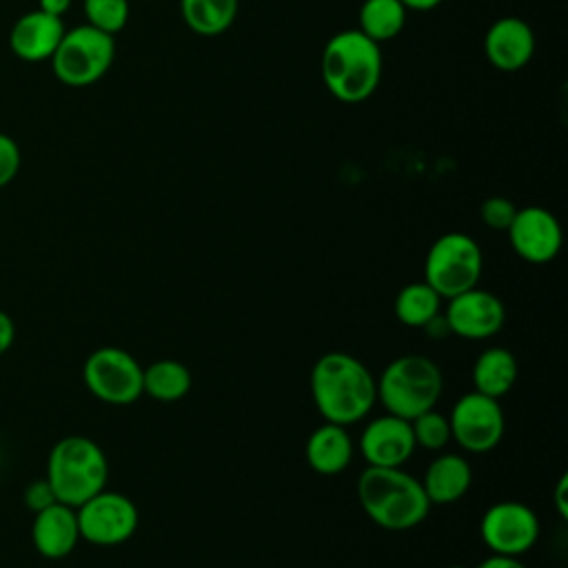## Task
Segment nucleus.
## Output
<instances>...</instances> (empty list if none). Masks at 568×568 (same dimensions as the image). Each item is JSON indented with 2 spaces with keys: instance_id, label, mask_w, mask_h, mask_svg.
I'll use <instances>...</instances> for the list:
<instances>
[{
  "instance_id": "2eb2a0df",
  "label": "nucleus",
  "mask_w": 568,
  "mask_h": 568,
  "mask_svg": "<svg viewBox=\"0 0 568 568\" xmlns=\"http://www.w3.org/2000/svg\"><path fill=\"white\" fill-rule=\"evenodd\" d=\"M484 51L488 62L504 73L524 69L535 53V31L530 24L515 16L495 20L484 38Z\"/></svg>"
},
{
  "instance_id": "f03ea898",
  "label": "nucleus",
  "mask_w": 568,
  "mask_h": 568,
  "mask_svg": "<svg viewBox=\"0 0 568 568\" xmlns=\"http://www.w3.org/2000/svg\"><path fill=\"white\" fill-rule=\"evenodd\" d=\"M357 499L373 524L393 532L419 526L433 506L422 481L402 466H366L357 479Z\"/></svg>"
},
{
  "instance_id": "cd10ccee",
  "label": "nucleus",
  "mask_w": 568,
  "mask_h": 568,
  "mask_svg": "<svg viewBox=\"0 0 568 568\" xmlns=\"http://www.w3.org/2000/svg\"><path fill=\"white\" fill-rule=\"evenodd\" d=\"M20 169V149L16 140L7 133H0V189L7 186Z\"/></svg>"
},
{
  "instance_id": "393cba45",
  "label": "nucleus",
  "mask_w": 568,
  "mask_h": 568,
  "mask_svg": "<svg viewBox=\"0 0 568 568\" xmlns=\"http://www.w3.org/2000/svg\"><path fill=\"white\" fill-rule=\"evenodd\" d=\"M87 24L115 36L129 22V0H82Z\"/></svg>"
},
{
  "instance_id": "9d476101",
  "label": "nucleus",
  "mask_w": 568,
  "mask_h": 568,
  "mask_svg": "<svg viewBox=\"0 0 568 568\" xmlns=\"http://www.w3.org/2000/svg\"><path fill=\"white\" fill-rule=\"evenodd\" d=\"M450 439L466 453L493 450L506 430V417L499 399L477 390L464 393L448 413Z\"/></svg>"
},
{
  "instance_id": "a211bd4d",
  "label": "nucleus",
  "mask_w": 568,
  "mask_h": 568,
  "mask_svg": "<svg viewBox=\"0 0 568 568\" xmlns=\"http://www.w3.org/2000/svg\"><path fill=\"white\" fill-rule=\"evenodd\" d=\"M304 455L308 466L317 475H339L348 468L353 459V439L346 426L324 422L311 430L304 446Z\"/></svg>"
},
{
  "instance_id": "4be33fe9",
  "label": "nucleus",
  "mask_w": 568,
  "mask_h": 568,
  "mask_svg": "<svg viewBox=\"0 0 568 568\" xmlns=\"http://www.w3.org/2000/svg\"><path fill=\"white\" fill-rule=\"evenodd\" d=\"M237 4V0H180V11L193 33L213 38L235 22Z\"/></svg>"
},
{
  "instance_id": "39448f33",
  "label": "nucleus",
  "mask_w": 568,
  "mask_h": 568,
  "mask_svg": "<svg viewBox=\"0 0 568 568\" xmlns=\"http://www.w3.org/2000/svg\"><path fill=\"white\" fill-rule=\"evenodd\" d=\"M377 399L386 413L413 419L437 406L444 390L442 368L426 355H399L375 377Z\"/></svg>"
},
{
  "instance_id": "a878e982",
  "label": "nucleus",
  "mask_w": 568,
  "mask_h": 568,
  "mask_svg": "<svg viewBox=\"0 0 568 568\" xmlns=\"http://www.w3.org/2000/svg\"><path fill=\"white\" fill-rule=\"evenodd\" d=\"M415 444L426 450H442L450 442V424L448 415L430 408L410 419Z\"/></svg>"
},
{
  "instance_id": "dca6fc26",
  "label": "nucleus",
  "mask_w": 568,
  "mask_h": 568,
  "mask_svg": "<svg viewBox=\"0 0 568 568\" xmlns=\"http://www.w3.org/2000/svg\"><path fill=\"white\" fill-rule=\"evenodd\" d=\"M31 541L36 552L44 559H64L71 555L80 541L75 508L55 501L33 513Z\"/></svg>"
},
{
  "instance_id": "423d86ee",
  "label": "nucleus",
  "mask_w": 568,
  "mask_h": 568,
  "mask_svg": "<svg viewBox=\"0 0 568 568\" xmlns=\"http://www.w3.org/2000/svg\"><path fill=\"white\" fill-rule=\"evenodd\" d=\"M484 255L468 233L450 231L439 235L424 260V282L442 297L450 300L479 284Z\"/></svg>"
},
{
  "instance_id": "7ed1b4c3",
  "label": "nucleus",
  "mask_w": 568,
  "mask_h": 568,
  "mask_svg": "<svg viewBox=\"0 0 568 568\" xmlns=\"http://www.w3.org/2000/svg\"><path fill=\"white\" fill-rule=\"evenodd\" d=\"M320 73L328 93L339 102H364L382 80L379 44L357 29L337 31L324 44Z\"/></svg>"
},
{
  "instance_id": "c756f323",
  "label": "nucleus",
  "mask_w": 568,
  "mask_h": 568,
  "mask_svg": "<svg viewBox=\"0 0 568 568\" xmlns=\"http://www.w3.org/2000/svg\"><path fill=\"white\" fill-rule=\"evenodd\" d=\"M16 339V324L7 311L0 308V355H4Z\"/></svg>"
},
{
  "instance_id": "4468645a",
  "label": "nucleus",
  "mask_w": 568,
  "mask_h": 568,
  "mask_svg": "<svg viewBox=\"0 0 568 568\" xmlns=\"http://www.w3.org/2000/svg\"><path fill=\"white\" fill-rule=\"evenodd\" d=\"M415 448L417 444L410 422L390 413L371 419L359 435V453L368 466H404L413 457Z\"/></svg>"
},
{
  "instance_id": "72a5a7b5",
  "label": "nucleus",
  "mask_w": 568,
  "mask_h": 568,
  "mask_svg": "<svg viewBox=\"0 0 568 568\" xmlns=\"http://www.w3.org/2000/svg\"><path fill=\"white\" fill-rule=\"evenodd\" d=\"M406 11H430L435 9L437 4H442V0H399Z\"/></svg>"
},
{
  "instance_id": "6ab92c4d",
  "label": "nucleus",
  "mask_w": 568,
  "mask_h": 568,
  "mask_svg": "<svg viewBox=\"0 0 568 568\" xmlns=\"http://www.w3.org/2000/svg\"><path fill=\"white\" fill-rule=\"evenodd\" d=\"M419 481L430 504L446 506L462 499L470 490L473 470L466 457L457 453H442L428 464Z\"/></svg>"
},
{
  "instance_id": "6e6552de",
  "label": "nucleus",
  "mask_w": 568,
  "mask_h": 568,
  "mask_svg": "<svg viewBox=\"0 0 568 568\" xmlns=\"http://www.w3.org/2000/svg\"><path fill=\"white\" fill-rule=\"evenodd\" d=\"M142 364L120 346H100L82 364L89 393L111 406L135 404L144 395Z\"/></svg>"
},
{
  "instance_id": "20e7f679",
  "label": "nucleus",
  "mask_w": 568,
  "mask_h": 568,
  "mask_svg": "<svg viewBox=\"0 0 568 568\" xmlns=\"http://www.w3.org/2000/svg\"><path fill=\"white\" fill-rule=\"evenodd\" d=\"M44 479L58 501L78 508L89 497L106 488V453L87 435H64L49 450Z\"/></svg>"
},
{
  "instance_id": "ddd939ff",
  "label": "nucleus",
  "mask_w": 568,
  "mask_h": 568,
  "mask_svg": "<svg viewBox=\"0 0 568 568\" xmlns=\"http://www.w3.org/2000/svg\"><path fill=\"white\" fill-rule=\"evenodd\" d=\"M506 233L513 251L528 264H548L561 248L559 220L544 206L517 209Z\"/></svg>"
},
{
  "instance_id": "9b49d317",
  "label": "nucleus",
  "mask_w": 568,
  "mask_h": 568,
  "mask_svg": "<svg viewBox=\"0 0 568 568\" xmlns=\"http://www.w3.org/2000/svg\"><path fill=\"white\" fill-rule=\"evenodd\" d=\"M479 535L493 555L519 557L537 544L539 517L524 501H495L481 515Z\"/></svg>"
},
{
  "instance_id": "f8f14e48",
  "label": "nucleus",
  "mask_w": 568,
  "mask_h": 568,
  "mask_svg": "<svg viewBox=\"0 0 568 568\" xmlns=\"http://www.w3.org/2000/svg\"><path fill=\"white\" fill-rule=\"evenodd\" d=\"M444 322L448 333L464 339H488L497 335L506 322L504 302L486 288H468L446 300Z\"/></svg>"
},
{
  "instance_id": "5701e85b",
  "label": "nucleus",
  "mask_w": 568,
  "mask_h": 568,
  "mask_svg": "<svg viewBox=\"0 0 568 568\" xmlns=\"http://www.w3.org/2000/svg\"><path fill=\"white\" fill-rule=\"evenodd\" d=\"M395 317L410 328H424L442 313V297L422 280L402 286L393 302Z\"/></svg>"
},
{
  "instance_id": "f257e3e1",
  "label": "nucleus",
  "mask_w": 568,
  "mask_h": 568,
  "mask_svg": "<svg viewBox=\"0 0 568 568\" xmlns=\"http://www.w3.org/2000/svg\"><path fill=\"white\" fill-rule=\"evenodd\" d=\"M311 397L324 422L351 426L364 419L375 402L377 386L368 366L351 353L328 351L311 368Z\"/></svg>"
},
{
  "instance_id": "1a4fd4ad",
  "label": "nucleus",
  "mask_w": 568,
  "mask_h": 568,
  "mask_svg": "<svg viewBox=\"0 0 568 568\" xmlns=\"http://www.w3.org/2000/svg\"><path fill=\"white\" fill-rule=\"evenodd\" d=\"M80 539L111 548L129 541L140 524L138 506L122 493L102 488L75 508Z\"/></svg>"
},
{
  "instance_id": "b1692460",
  "label": "nucleus",
  "mask_w": 568,
  "mask_h": 568,
  "mask_svg": "<svg viewBox=\"0 0 568 568\" xmlns=\"http://www.w3.org/2000/svg\"><path fill=\"white\" fill-rule=\"evenodd\" d=\"M406 7L399 0H364L359 7V27L366 38L382 44L397 38L406 24Z\"/></svg>"
},
{
  "instance_id": "f704fd0d",
  "label": "nucleus",
  "mask_w": 568,
  "mask_h": 568,
  "mask_svg": "<svg viewBox=\"0 0 568 568\" xmlns=\"http://www.w3.org/2000/svg\"><path fill=\"white\" fill-rule=\"evenodd\" d=\"M446 568H466V566H446Z\"/></svg>"
},
{
  "instance_id": "c85d7f7f",
  "label": "nucleus",
  "mask_w": 568,
  "mask_h": 568,
  "mask_svg": "<svg viewBox=\"0 0 568 568\" xmlns=\"http://www.w3.org/2000/svg\"><path fill=\"white\" fill-rule=\"evenodd\" d=\"M22 501H24V506H27L31 513H38V510H42V508L55 504L58 499H55V495H53L49 481H47L44 477H40V479H33V481L27 484V488H24V493H22Z\"/></svg>"
},
{
  "instance_id": "f3484780",
  "label": "nucleus",
  "mask_w": 568,
  "mask_h": 568,
  "mask_svg": "<svg viewBox=\"0 0 568 568\" xmlns=\"http://www.w3.org/2000/svg\"><path fill=\"white\" fill-rule=\"evenodd\" d=\"M64 31L67 29L62 18L51 16L42 9H33L13 22L9 33V47L24 62L51 60Z\"/></svg>"
},
{
  "instance_id": "0eeeda50",
  "label": "nucleus",
  "mask_w": 568,
  "mask_h": 568,
  "mask_svg": "<svg viewBox=\"0 0 568 568\" xmlns=\"http://www.w3.org/2000/svg\"><path fill=\"white\" fill-rule=\"evenodd\" d=\"M113 58V36L91 24H80L64 31L58 49L51 55V69L53 75L67 87H89L111 69Z\"/></svg>"
},
{
  "instance_id": "aec40b11",
  "label": "nucleus",
  "mask_w": 568,
  "mask_h": 568,
  "mask_svg": "<svg viewBox=\"0 0 568 568\" xmlns=\"http://www.w3.org/2000/svg\"><path fill=\"white\" fill-rule=\"evenodd\" d=\"M517 373H519L517 357L508 348L504 346L484 348L475 357V364L470 371L473 390L499 399L515 386Z\"/></svg>"
},
{
  "instance_id": "412c9836",
  "label": "nucleus",
  "mask_w": 568,
  "mask_h": 568,
  "mask_svg": "<svg viewBox=\"0 0 568 568\" xmlns=\"http://www.w3.org/2000/svg\"><path fill=\"white\" fill-rule=\"evenodd\" d=\"M144 395L162 404H173L189 395L193 386V375L180 359H155L142 368Z\"/></svg>"
},
{
  "instance_id": "bb28decb",
  "label": "nucleus",
  "mask_w": 568,
  "mask_h": 568,
  "mask_svg": "<svg viewBox=\"0 0 568 568\" xmlns=\"http://www.w3.org/2000/svg\"><path fill=\"white\" fill-rule=\"evenodd\" d=\"M519 206H515L513 200L504 197V195H490L481 202L479 206V217L481 222L493 229V231H506L515 217Z\"/></svg>"
},
{
  "instance_id": "2f4dec72",
  "label": "nucleus",
  "mask_w": 568,
  "mask_h": 568,
  "mask_svg": "<svg viewBox=\"0 0 568 568\" xmlns=\"http://www.w3.org/2000/svg\"><path fill=\"white\" fill-rule=\"evenodd\" d=\"M566 493H568V475H561L557 486H555V493H552V501H555V508L559 513L561 519L568 517V499H566Z\"/></svg>"
},
{
  "instance_id": "7c9ffc66",
  "label": "nucleus",
  "mask_w": 568,
  "mask_h": 568,
  "mask_svg": "<svg viewBox=\"0 0 568 568\" xmlns=\"http://www.w3.org/2000/svg\"><path fill=\"white\" fill-rule=\"evenodd\" d=\"M477 568H528L519 557H508V555H490L484 561H479Z\"/></svg>"
},
{
  "instance_id": "473e14b6",
  "label": "nucleus",
  "mask_w": 568,
  "mask_h": 568,
  "mask_svg": "<svg viewBox=\"0 0 568 568\" xmlns=\"http://www.w3.org/2000/svg\"><path fill=\"white\" fill-rule=\"evenodd\" d=\"M71 2H73V0H38V9H42V11L51 13V16L62 18V16L69 11Z\"/></svg>"
}]
</instances>
